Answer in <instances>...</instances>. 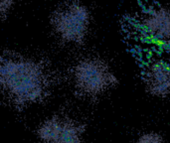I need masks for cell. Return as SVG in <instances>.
Masks as SVG:
<instances>
[{
    "mask_svg": "<svg viewBox=\"0 0 170 143\" xmlns=\"http://www.w3.org/2000/svg\"><path fill=\"white\" fill-rule=\"evenodd\" d=\"M147 37L159 45L170 41V11L158 8L149 12L142 23Z\"/></svg>",
    "mask_w": 170,
    "mask_h": 143,
    "instance_id": "5b68a950",
    "label": "cell"
},
{
    "mask_svg": "<svg viewBox=\"0 0 170 143\" xmlns=\"http://www.w3.org/2000/svg\"><path fill=\"white\" fill-rule=\"evenodd\" d=\"M86 125L67 115L56 114L46 118L38 126L39 143H83Z\"/></svg>",
    "mask_w": 170,
    "mask_h": 143,
    "instance_id": "277c9868",
    "label": "cell"
},
{
    "mask_svg": "<svg viewBox=\"0 0 170 143\" xmlns=\"http://www.w3.org/2000/svg\"><path fill=\"white\" fill-rule=\"evenodd\" d=\"M135 143H165V140L158 133L146 132L140 135L135 141Z\"/></svg>",
    "mask_w": 170,
    "mask_h": 143,
    "instance_id": "52a82bcc",
    "label": "cell"
},
{
    "mask_svg": "<svg viewBox=\"0 0 170 143\" xmlns=\"http://www.w3.org/2000/svg\"><path fill=\"white\" fill-rule=\"evenodd\" d=\"M50 23L56 37L64 44L81 45L88 35L91 14L78 0H68L52 13Z\"/></svg>",
    "mask_w": 170,
    "mask_h": 143,
    "instance_id": "3957f363",
    "label": "cell"
},
{
    "mask_svg": "<svg viewBox=\"0 0 170 143\" xmlns=\"http://www.w3.org/2000/svg\"><path fill=\"white\" fill-rule=\"evenodd\" d=\"M145 84L154 97H165L170 95V65L155 62L145 72Z\"/></svg>",
    "mask_w": 170,
    "mask_h": 143,
    "instance_id": "8992f818",
    "label": "cell"
},
{
    "mask_svg": "<svg viewBox=\"0 0 170 143\" xmlns=\"http://www.w3.org/2000/svg\"><path fill=\"white\" fill-rule=\"evenodd\" d=\"M16 0H0V20H3L10 13Z\"/></svg>",
    "mask_w": 170,
    "mask_h": 143,
    "instance_id": "ba28073f",
    "label": "cell"
},
{
    "mask_svg": "<svg viewBox=\"0 0 170 143\" xmlns=\"http://www.w3.org/2000/svg\"><path fill=\"white\" fill-rule=\"evenodd\" d=\"M69 74L75 93L88 99L102 95L116 80L109 65L95 56L80 59L71 67Z\"/></svg>",
    "mask_w": 170,
    "mask_h": 143,
    "instance_id": "7a4b0ae2",
    "label": "cell"
},
{
    "mask_svg": "<svg viewBox=\"0 0 170 143\" xmlns=\"http://www.w3.org/2000/svg\"><path fill=\"white\" fill-rule=\"evenodd\" d=\"M56 84V72L46 60L15 51L0 53V95L14 108L43 104Z\"/></svg>",
    "mask_w": 170,
    "mask_h": 143,
    "instance_id": "6da1fadb",
    "label": "cell"
}]
</instances>
